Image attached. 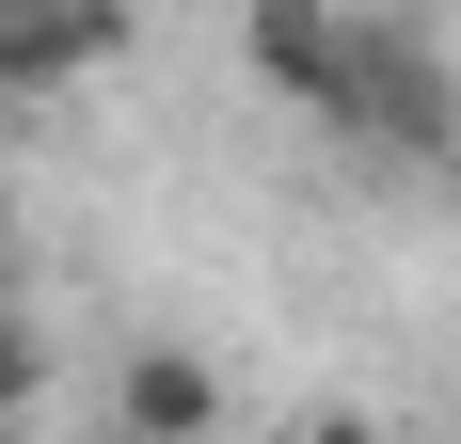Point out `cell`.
Wrapping results in <instances>:
<instances>
[{
	"label": "cell",
	"instance_id": "cell-1",
	"mask_svg": "<svg viewBox=\"0 0 461 444\" xmlns=\"http://www.w3.org/2000/svg\"><path fill=\"white\" fill-rule=\"evenodd\" d=\"M334 128L366 143V159H414V175H446L461 159V64L429 16H350V111Z\"/></svg>",
	"mask_w": 461,
	"mask_h": 444
},
{
	"label": "cell",
	"instance_id": "cell-2",
	"mask_svg": "<svg viewBox=\"0 0 461 444\" xmlns=\"http://www.w3.org/2000/svg\"><path fill=\"white\" fill-rule=\"evenodd\" d=\"M128 64V0H0V95H80Z\"/></svg>",
	"mask_w": 461,
	"mask_h": 444
},
{
	"label": "cell",
	"instance_id": "cell-3",
	"mask_svg": "<svg viewBox=\"0 0 461 444\" xmlns=\"http://www.w3.org/2000/svg\"><path fill=\"white\" fill-rule=\"evenodd\" d=\"M239 64L286 95V111H350V0H239Z\"/></svg>",
	"mask_w": 461,
	"mask_h": 444
},
{
	"label": "cell",
	"instance_id": "cell-4",
	"mask_svg": "<svg viewBox=\"0 0 461 444\" xmlns=\"http://www.w3.org/2000/svg\"><path fill=\"white\" fill-rule=\"evenodd\" d=\"M223 429V365L207 350H128L112 365V444H207Z\"/></svg>",
	"mask_w": 461,
	"mask_h": 444
},
{
	"label": "cell",
	"instance_id": "cell-5",
	"mask_svg": "<svg viewBox=\"0 0 461 444\" xmlns=\"http://www.w3.org/2000/svg\"><path fill=\"white\" fill-rule=\"evenodd\" d=\"M32 397H48V317H32V286L0 270V429H16Z\"/></svg>",
	"mask_w": 461,
	"mask_h": 444
},
{
	"label": "cell",
	"instance_id": "cell-6",
	"mask_svg": "<svg viewBox=\"0 0 461 444\" xmlns=\"http://www.w3.org/2000/svg\"><path fill=\"white\" fill-rule=\"evenodd\" d=\"M286 444H398V429H382V413H350V397H334V413H286Z\"/></svg>",
	"mask_w": 461,
	"mask_h": 444
},
{
	"label": "cell",
	"instance_id": "cell-7",
	"mask_svg": "<svg viewBox=\"0 0 461 444\" xmlns=\"http://www.w3.org/2000/svg\"><path fill=\"white\" fill-rule=\"evenodd\" d=\"M0 270H16V175H0Z\"/></svg>",
	"mask_w": 461,
	"mask_h": 444
}]
</instances>
